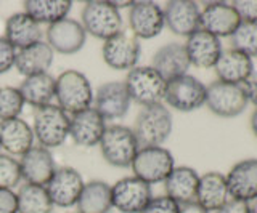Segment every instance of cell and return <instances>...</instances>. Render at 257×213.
Segmentation results:
<instances>
[{
    "label": "cell",
    "mask_w": 257,
    "mask_h": 213,
    "mask_svg": "<svg viewBox=\"0 0 257 213\" xmlns=\"http://www.w3.org/2000/svg\"><path fill=\"white\" fill-rule=\"evenodd\" d=\"M140 148L163 146L174 130L172 112L164 102L145 106L137 114L132 127Z\"/></svg>",
    "instance_id": "cell-1"
},
{
    "label": "cell",
    "mask_w": 257,
    "mask_h": 213,
    "mask_svg": "<svg viewBox=\"0 0 257 213\" xmlns=\"http://www.w3.org/2000/svg\"><path fill=\"white\" fill-rule=\"evenodd\" d=\"M55 82V100L68 116L92 108L95 92L85 74L76 69H68L56 77Z\"/></svg>",
    "instance_id": "cell-2"
},
{
    "label": "cell",
    "mask_w": 257,
    "mask_h": 213,
    "mask_svg": "<svg viewBox=\"0 0 257 213\" xmlns=\"http://www.w3.org/2000/svg\"><path fill=\"white\" fill-rule=\"evenodd\" d=\"M32 117H34L32 132H34V140H37L39 146L55 149L60 148L69 138L71 117L58 104L36 108L32 111Z\"/></svg>",
    "instance_id": "cell-3"
},
{
    "label": "cell",
    "mask_w": 257,
    "mask_h": 213,
    "mask_svg": "<svg viewBox=\"0 0 257 213\" xmlns=\"http://www.w3.org/2000/svg\"><path fill=\"white\" fill-rule=\"evenodd\" d=\"M98 146L103 159L117 168L131 167L140 149L134 130L120 124L106 125Z\"/></svg>",
    "instance_id": "cell-4"
},
{
    "label": "cell",
    "mask_w": 257,
    "mask_h": 213,
    "mask_svg": "<svg viewBox=\"0 0 257 213\" xmlns=\"http://www.w3.org/2000/svg\"><path fill=\"white\" fill-rule=\"evenodd\" d=\"M80 24H82L87 36L90 34L101 40L117 36L122 32V16L112 2L108 0H90L84 4L80 12Z\"/></svg>",
    "instance_id": "cell-5"
},
{
    "label": "cell",
    "mask_w": 257,
    "mask_h": 213,
    "mask_svg": "<svg viewBox=\"0 0 257 213\" xmlns=\"http://www.w3.org/2000/svg\"><path fill=\"white\" fill-rule=\"evenodd\" d=\"M122 82L131 100L142 108L161 104L164 101L167 82L151 66H135Z\"/></svg>",
    "instance_id": "cell-6"
},
{
    "label": "cell",
    "mask_w": 257,
    "mask_h": 213,
    "mask_svg": "<svg viewBox=\"0 0 257 213\" xmlns=\"http://www.w3.org/2000/svg\"><path fill=\"white\" fill-rule=\"evenodd\" d=\"M131 168L134 176L140 178L145 183H164L169 173L175 168V159L164 146H147L139 149Z\"/></svg>",
    "instance_id": "cell-7"
},
{
    "label": "cell",
    "mask_w": 257,
    "mask_h": 213,
    "mask_svg": "<svg viewBox=\"0 0 257 213\" xmlns=\"http://www.w3.org/2000/svg\"><path fill=\"white\" fill-rule=\"evenodd\" d=\"M247 98L243 85L215 80L206 86V106L212 114L230 119L244 112Z\"/></svg>",
    "instance_id": "cell-8"
},
{
    "label": "cell",
    "mask_w": 257,
    "mask_h": 213,
    "mask_svg": "<svg viewBox=\"0 0 257 213\" xmlns=\"http://www.w3.org/2000/svg\"><path fill=\"white\" fill-rule=\"evenodd\" d=\"M151 184L137 176H124L111 186L112 208L120 213H142L153 199Z\"/></svg>",
    "instance_id": "cell-9"
},
{
    "label": "cell",
    "mask_w": 257,
    "mask_h": 213,
    "mask_svg": "<svg viewBox=\"0 0 257 213\" xmlns=\"http://www.w3.org/2000/svg\"><path fill=\"white\" fill-rule=\"evenodd\" d=\"M164 101L175 111H196L206 104V85L190 74L177 77L167 82Z\"/></svg>",
    "instance_id": "cell-10"
},
{
    "label": "cell",
    "mask_w": 257,
    "mask_h": 213,
    "mask_svg": "<svg viewBox=\"0 0 257 213\" xmlns=\"http://www.w3.org/2000/svg\"><path fill=\"white\" fill-rule=\"evenodd\" d=\"M140 54V40L125 30L104 40L101 46V56L104 62L114 70H127L128 72L135 66H139Z\"/></svg>",
    "instance_id": "cell-11"
},
{
    "label": "cell",
    "mask_w": 257,
    "mask_h": 213,
    "mask_svg": "<svg viewBox=\"0 0 257 213\" xmlns=\"http://www.w3.org/2000/svg\"><path fill=\"white\" fill-rule=\"evenodd\" d=\"M128 28L131 34L135 38L150 40L158 37L166 28L164 22V10L156 2L143 0V2H134L128 8Z\"/></svg>",
    "instance_id": "cell-12"
},
{
    "label": "cell",
    "mask_w": 257,
    "mask_h": 213,
    "mask_svg": "<svg viewBox=\"0 0 257 213\" xmlns=\"http://www.w3.org/2000/svg\"><path fill=\"white\" fill-rule=\"evenodd\" d=\"M85 181L82 175L72 167H56L52 178L45 184V189L55 207L71 208L79 200Z\"/></svg>",
    "instance_id": "cell-13"
},
{
    "label": "cell",
    "mask_w": 257,
    "mask_h": 213,
    "mask_svg": "<svg viewBox=\"0 0 257 213\" xmlns=\"http://www.w3.org/2000/svg\"><path fill=\"white\" fill-rule=\"evenodd\" d=\"M132 100L122 80L101 84L93 94L92 108L104 120H117L128 112Z\"/></svg>",
    "instance_id": "cell-14"
},
{
    "label": "cell",
    "mask_w": 257,
    "mask_h": 213,
    "mask_svg": "<svg viewBox=\"0 0 257 213\" xmlns=\"http://www.w3.org/2000/svg\"><path fill=\"white\" fill-rule=\"evenodd\" d=\"M87 32L80 21L64 18L55 24L47 26V44L53 53L74 54L84 48Z\"/></svg>",
    "instance_id": "cell-15"
},
{
    "label": "cell",
    "mask_w": 257,
    "mask_h": 213,
    "mask_svg": "<svg viewBox=\"0 0 257 213\" xmlns=\"http://www.w3.org/2000/svg\"><path fill=\"white\" fill-rule=\"evenodd\" d=\"M241 24V20L233 4L228 2H209L201 10L199 29L215 37H231Z\"/></svg>",
    "instance_id": "cell-16"
},
{
    "label": "cell",
    "mask_w": 257,
    "mask_h": 213,
    "mask_svg": "<svg viewBox=\"0 0 257 213\" xmlns=\"http://www.w3.org/2000/svg\"><path fill=\"white\" fill-rule=\"evenodd\" d=\"M163 10L164 22L172 34L190 37L199 29L201 8L193 0H171Z\"/></svg>",
    "instance_id": "cell-17"
},
{
    "label": "cell",
    "mask_w": 257,
    "mask_h": 213,
    "mask_svg": "<svg viewBox=\"0 0 257 213\" xmlns=\"http://www.w3.org/2000/svg\"><path fill=\"white\" fill-rule=\"evenodd\" d=\"M69 117V138L72 143L80 148H93L100 144V140L106 130V120L93 108Z\"/></svg>",
    "instance_id": "cell-18"
},
{
    "label": "cell",
    "mask_w": 257,
    "mask_h": 213,
    "mask_svg": "<svg viewBox=\"0 0 257 213\" xmlns=\"http://www.w3.org/2000/svg\"><path fill=\"white\" fill-rule=\"evenodd\" d=\"M187 50L190 64L199 69H214L223 52L222 42L219 37L206 32L203 29H198L183 44Z\"/></svg>",
    "instance_id": "cell-19"
},
{
    "label": "cell",
    "mask_w": 257,
    "mask_h": 213,
    "mask_svg": "<svg viewBox=\"0 0 257 213\" xmlns=\"http://www.w3.org/2000/svg\"><path fill=\"white\" fill-rule=\"evenodd\" d=\"M20 168L24 183L45 186L56 170V164L50 149L32 146L26 154L20 157Z\"/></svg>",
    "instance_id": "cell-20"
},
{
    "label": "cell",
    "mask_w": 257,
    "mask_h": 213,
    "mask_svg": "<svg viewBox=\"0 0 257 213\" xmlns=\"http://www.w3.org/2000/svg\"><path fill=\"white\" fill-rule=\"evenodd\" d=\"M151 68L155 69L166 82L188 74V69L191 68V64H190L187 50H185V45L177 44V42L163 45L155 54H153Z\"/></svg>",
    "instance_id": "cell-21"
},
{
    "label": "cell",
    "mask_w": 257,
    "mask_h": 213,
    "mask_svg": "<svg viewBox=\"0 0 257 213\" xmlns=\"http://www.w3.org/2000/svg\"><path fill=\"white\" fill-rule=\"evenodd\" d=\"M225 176L231 199L247 204L257 197V159L236 162Z\"/></svg>",
    "instance_id": "cell-22"
},
{
    "label": "cell",
    "mask_w": 257,
    "mask_h": 213,
    "mask_svg": "<svg viewBox=\"0 0 257 213\" xmlns=\"http://www.w3.org/2000/svg\"><path fill=\"white\" fill-rule=\"evenodd\" d=\"M34 146L32 127L21 117L0 122V149L12 157H21Z\"/></svg>",
    "instance_id": "cell-23"
},
{
    "label": "cell",
    "mask_w": 257,
    "mask_h": 213,
    "mask_svg": "<svg viewBox=\"0 0 257 213\" xmlns=\"http://www.w3.org/2000/svg\"><path fill=\"white\" fill-rule=\"evenodd\" d=\"M214 69L217 80L243 85L254 77V60L235 48L223 50Z\"/></svg>",
    "instance_id": "cell-24"
},
{
    "label": "cell",
    "mask_w": 257,
    "mask_h": 213,
    "mask_svg": "<svg viewBox=\"0 0 257 213\" xmlns=\"http://www.w3.org/2000/svg\"><path fill=\"white\" fill-rule=\"evenodd\" d=\"M231 200L228 191L227 176L220 172H206L199 175V184L196 191V202L207 212L220 210L225 204Z\"/></svg>",
    "instance_id": "cell-25"
},
{
    "label": "cell",
    "mask_w": 257,
    "mask_h": 213,
    "mask_svg": "<svg viewBox=\"0 0 257 213\" xmlns=\"http://www.w3.org/2000/svg\"><path fill=\"white\" fill-rule=\"evenodd\" d=\"M199 184V173L188 167L180 165L175 167L164 181L166 196L171 197L179 205L196 200V191Z\"/></svg>",
    "instance_id": "cell-26"
},
{
    "label": "cell",
    "mask_w": 257,
    "mask_h": 213,
    "mask_svg": "<svg viewBox=\"0 0 257 213\" xmlns=\"http://www.w3.org/2000/svg\"><path fill=\"white\" fill-rule=\"evenodd\" d=\"M4 37L10 42L16 52L42 40V29L40 24L32 20L24 12L13 13L5 22Z\"/></svg>",
    "instance_id": "cell-27"
},
{
    "label": "cell",
    "mask_w": 257,
    "mask_h": 213,
    "mask_svg": "<svg viewBox=\"0 0 257 213\" xmlns=\"http://www.w3.org/2000/svg\"><path fill=\"white\" fill-rule=\"evenodd\" d=\"M55 58L53 50L48 46L47 42L40 40L37 44H32L23 50L16 52L15 68L23 77L36 76L48 72Z\"/></svg>",
    "instance_id": "cell-28"
},
{
    "label": "cell",
    "mask_w": 257,
    "mask_h": 213,
    "mask_svg": "<svg viewBox=\"0 0 257 213\" xmlns=\"http://www.w3.org/2000/svg\"><path fill=\"white\" fill-rule=\"evenodd\" d=\"M55 77L48 72L24 77L18 90L24 102L32 108H42L52 104L55 100Z\"/></svg>",
    "instance_id": "cell-29"
},
{
    "label": "cell",
    "mask_w": 257,
    "mask_h": 213,
    "mask_svg": "<svg viewBox=\"0 0 257 213\" xmlns=\"http://www.w3.org/2000/svg\"><path fill=\"white\" fill-rule=\"evenodd\" d=\"M76 207L77 213H109L112 208L111 186L101 180L88 181L84 184Z\"/></svg>",
    "instance_id": "cell-30"
},
{
    "label": "cell",
    "mask_w": 257,
    "mask_h": 213,
    "mask_svg": "<svg viewBox=\"0 0 257 213\" xmlns=\"http://www.w3.org/2000/svg\"><path fill=\"white\" fill-rule=\"evenodd\" d=\"M72 8L71 0H26L24 13L39 24H55L64 18Z\"/></svg>",
    "instance_id": "cell-31"
},
{
    "label": "cell",
    "mask_w": 257,
    "mask_h": 213,
    "mask_svg": "<svg viewBox=\"0 0 257 213\" xmlns=\"http://www.w3.org/2000/svg\"><path fill=\"white\" fill-rule=\"evenodd\" d=\"M16 199L18 213H53L55 208L45 186L23 184L16 192Z\"/></svg>",
    "instance_id": "cell-32"
},
{
    "label": "cell",
    "mask_w": 257,
    "mask_h": 213,
    "mask_svg": "<svg viewBox=\"0 0 257 213\" xmlns=\"http://www.w3.org/2000/svg\"><path fill=\"white\" fill-rule=\"evenodd\" d=\"M230 38L231 48L247 54L252 60L257 56V22H241Z\"/></svg>",
    "instance_id": "cell-33"
},
{
    "label": "cell",
    "mask_w": 257,
    "mask_h": 213,
    "mask_svg": "<svg viewBox=\"0 0 257 213\" xmlns=\"http://www.w3.org/2000/svg\"><path fill=\"white\" fill-rule=\"evenodd\" d=\"M24 100L18 86H2L0 88V122L20 117L24 109Z\"/></svg>",
    "instance_id": "cell-34"
},
{
    "label": "cell",
    "mask_w": 257,
    "mask_h": 213,
    "mask_svg": "<svg viewBox=\"0 0 257 213\" xmlns=\"http://www.w3.org/2000/svg\"><path fill=\"white\" fill-rule=\"evenodd\" d=\"M21 180L20 160L0 152V189H15Z\"/></svg>",
    "instance_id": "cell-35"
},
{
    "label": "cell",
    "mask_w": 257,
    "mask_h": 213,
    "mask_svg": "<svg viewBox=\"0 0 257 213\" xmlns=\"http://www.w3.org/2000/svg\"><path fill=\"white\" fill-rule=\"evenodd\" d=\"M179 208L180 205L164 194V196L153 197L151 202L147 205V208L142 213H179Z\"/></svg>",
    "instance_id": "cell-36"
},
{
    "label": "cell",
    "mask_w": 257,
    "mask_h": 213,
    "mask_svg": "<svg viewBox=\"0 0 257 213\" xmlns=\"http://www.w3.org/2000/svg\"><path fill=\"white\" fill-rule=\"evenodd\" d=\"M15 61L16 48L5 37H0V74H5L12 68H15Z\"/></svg>",
    "instance_id": "cell-37"
},
{
    "label": "cell",
    "mask_w": 257,
    "mask_h": 213,
    "mask_svg": "<svg viewBox=\"0 0 257 213\" xmlns=\"http://www.w3.org/2000/svg\"><path fill=\"white\" fill-rule=\"evenodd\" d=\"M231 4L241 22H257V0H236Z\"/></svg>",
    "instance_id": "cell-38"
},
{
    "label": "cell",
    "mask_w": 257,
    "mask_h": 213,
    "mask_svg": "<svg viewBox=\"0 0 257 213\" xmlns=\"http://www.w3.org/2000/svg\"><path fill=\"white\" fill-rule=\"evenodd\" d=\"M0 213H18V199L13 189H0Z\"/></svg>",
    "instance_id": "cell-39"
},
{
    "label": "cell",
    "mask_w": 257,
    "mask_h": 213,
    "mask_svg": "<svg viewBox=\"0 0 257 213\" xmlns=\"http://www.w3.org/2000/svg\"><path fill=\"white\" fill-rule=\"evenodd\" d=\"M215 213H251V212H249V205L246 202L231 199L225 204L220 210H217Z\"/></svg>",
    "instance_id": "cell-40"
},
{
    "label": "cell",
    "mask_w": 257,
    "mask_h": 213,
    "mask_svg": "<svg viewBox=\"0 0 257 213\" xmlns=\"http://www.w3.org/2000/svg\"><path fill=\"white\" fill-rule=\"evenodd\" d=\"M247 102H251L257 108V77H251L246 84H243Z\"/></svg>",
    "instance_id": "cell-41"
},
{
    "label": "cell",
    "mask_w": 257,
    "mask_h": 213,
    "mask_svg": "<svg viewBox=\"0 0 257 213\" xmlns=\"http://www.w3.org/2000/svg\"><path fill=\"white\" fill-rule=\"evenodd\" d=\"M179 213H211V212H207L203 205H199L196 200H193V202L182 204L179 208Z\"/></svg>",
    "instance_id": "cell-42"
},
{
    "label": "cell",
    "mask_w": 257,
    "mask_h": 213,
    "mask_svg": "<svg viewBox=\"0 0 257 213\" xmlns=\"http://www.w3.org/2000/svg\"><path fill=\"white\" fill-rule=\"evenodd\" d=\"M251 130L254 133V136L257 138V108L254 109V112L251 116Z\"/></svg>",
    "instance_id": "cell-43"
},
{
    "label": "cell",
    "mask_w": 257,
    "mask_h": 213,
    "mask_svg": "<svg viewBox=\"0 0 257 213\" xmlns=\"http://www.w3.org/2000/svg\"><path fill=\"white\" fill-rule=\"evenodd\" d=\"M247 205H249V212L257 213V197H255V199H252L251 202H247Z\"/></svg>",
    "instance_id": "cell-44"
}]
</instances>
